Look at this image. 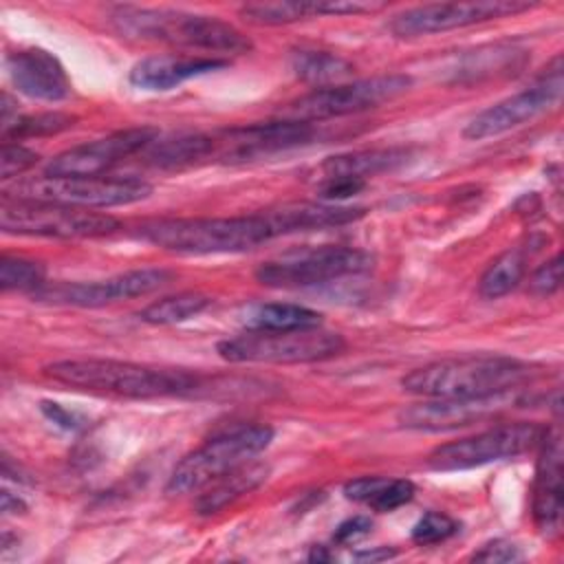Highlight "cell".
Here are the masks:
<instances>
[{
	"label": "cell",
	"instance_id": "obj_1",
	"mask_svg": "<svg viewBox=\"0 0 564 564\" xmlns=\"http://www.w3.org/2000/svg\"><path fill=\"white\" fill-rule=\"evenodd\" d=\"M108 22L121 37L137 42H161L220 55H242L253 48L251 40L234 24L178 9L119 4L108 11Z\"/></svg>",
	"mask_w": 564,
	"mask_h": 564
},
{
	"label": "cell",
	"instance_id": "obj_2",
	"mask_svg": "<svg viewBox=\"0 0 564 564\" xmlns=\"http://www.w3.org/2000/svg\"><path fill=\"white\" fill-rule=\"evenodd\" d=\"M53 381L128 399H156L187 394L198 386L196 375L181 368H156L119 359H59L44 366Z\"/></svg>",
	"mask_w": 564,
	"mask_h": 564
},
{
	"label": "cell",
	"instance_id": "obj_3",
	"mask_svg": "<svg viewBox=\"0 0 564 564\" xmlns=\"http://www.w3.org/2000/svg\"><path fill=\"white\" fill-rule=\"evenodd\" d=\"M535 370L502 355H469L425 364L401 379L403 390L425 399L480 397L524 386Z\"/></svg>",
	"mask_w": 564,
	"mask_h": 564
},
{
	"label": "cell",
	"instance_id": "obj_4",
	"mask_svg": "<svg viewBox=\"0 0 564 564\" xmlns=\"http://www.w3.org/2000/svg\"><path fill=\"white\" fill-rule=\"evenodd\" d=\"M139 238L165 251L209 256L249 251L273 236L258 212L234 218H156L139 227Z\"/></svg>",
	"mask_w": 564,
	"mask_h": 564
},
{
	"label": "cell",
	"instance_id": "obj_5",
	"mask_svg": "<svg viewBox=\"0 0 564 564\" xmlns=\"http://www.w3.org/2000/svg\"><path fill=\"white\" fill-rule=\"evenodd\" d=\"M273 427L264 423L242 425L231 432L209 438L198 449L185 454L170 474L165 491L170 496H185L198 491L225 476L227 471L249 463L273 441Z\"/></svg>",
	"mask_w": 564,
	"mask_h": 564
},
{
	"label": "cell",
	"instance_id": "obj_6",
	"mask_svg": "<svg viewBox=\"0 0 564 564\" xmlns=\"http://www.w3.org/2000/svg\"><path fill=\"white\" fill-rule=\"evenodd\" d=\"M346 341L339 333L315 328L247 330L218 341L216 350L234 364H308L341 355Z\"/></svg>",
	"mask_w": 564,
	"mask_h": 564
},
{
	"label": "cell",
	"instance_id": "obj_7",
	"mask_svg": "<svg viewBox=\"0 0 564 564\" xmlns=\"http://www.w3.org/2000/svg\"><path fill=\"white\" fill-rule=\"evenodd\" d=\"M412 86V77L405 73L375 75L350 84H335L315 88L280 108V119L315 123L324 119L357 115L379 108L386 101L397 99Z\"/></svg>",
	"mask_w": 564,
	"mask_h": 564
},
{
	"label": "cell",
	"instance_id": "obj_8",
	"mask_svg": "<svg viewBox=\"0 0 564 564\" xmlns=\"http://www.w3.org/2000/svg\"><path fill=\"white\" fill-rule=\"evenodd\" d=\"M152 194V185L137 176H40L18 183L9 198L59 203L68 207H119L132 205Z\"/></svg>",
	"mask_w": 564,
	"mask_h": 564
},
{
	"label": "cell",
	"instance_id": "obj_9",
	"mask_svg": "<svg viewBox=\"0 0 564 564\" xmlns=\"http://www.w3.org/2000/svg\"><path fill=\"white\" fill-rule=\"evenodd\" d=\"M0 227L4 234L70 240L108 236L119 227V223L108 214L59 203L4 196L0 207Z\"/></svg>",
	"mask_w": 564,
	"mask_h": 564
},
{
	"label": "cell",
	"instance_id": "obj_10",
	"mask_svg": "<svg viewBox=\"0 0 564 564\" xmlns=\"http://www.w3.org/2000/svg\"><path fill=\"white\" fill-rule=\"evenodd\" d=\"M544 434V427L533 421H513L489 427L474 436H465L434 447L425 463L434 471H463L489 463L516 458L533 449Z\"/></svg>",
	"mask_w": 564,
	"mask_h": 564
},
{
	"label": "cell",
	"instance_id": "obj_11",
	"mask_svg": "<svg viewBox=\"0 0 564 564\" xmlns=\"http://www.w3.org/2000/svg\"><path fill=\"white\" fill-rule=\"evenodd\" d=\"M372 269V256L355 247H319L262 262L256 269V280L273 289H302L326 284L346 275L366 273Z\"/></svg>",
	"mask_w": 564,
	"mask_h": 564
},
{
	"label": "cell",
	"instance_id": "obj_12",
	"mask_svg": "<svg viewBox=\"0 0 564 564\" xmlns=\"http://www.w3.org/2000/svg\"><path fill=\"white\" fill-rule=\"evenodd\" d=\"M529 397L520 388H509L480 397H452V399H425L423 403L408 405L399 412V423L408 430L445 432L467 427L487 419H496L513 408H527Z\"/></svg>",
	"mask_w": 564,
	"mask_h": 564
},
{
	"label": "cell",
	"instance_id": "obj_13",
	"mask_svg": "<svg viewBox=\"0 0 564 564\" xmlns=\"http://www.w3.org/2000/svg\"><path fill=\"white\" fill-rule=\"evenodd\" d=\"M538 7L527 0H469V2H441L421 4L397 13L388 29L394 37H421L443 33L449 29H463L507 15H518Z\"/></svg>",
	"mask_w": 564,
	"mask_h": 564
},
{
	"label": "cell",
	"instance_id": "obj_14",
	"mask_svg": "<svg viewBox=\"0 0 564 564\" xmlns=\"http://www.w3.org/2000/svg\"><path fill=\"white\" fill-rule=\"evenodd\" d=\"M172 278H174V273L163 269V267H143V269H132V271H126V273H117V275L106 278V280L44 284L42 289H37L31 295H33V300L46 302V304L95 308V306L112 304V302H119V300L150 295L156 289L165 286Z\"/></svg>",
	"mask_w": 564,
	"mask_h": 564
},
{
	"label": "cell",
	"instance_id": "obj_15",
	"mask_svg": "<svg viewBox=\"0 0 564 564\" xmlns=\"http://www.w3.org/2000/svg\"><path fill=\"white\" fill-rule=\"evenodd\" d=\"M562 88H564L562 57L557 55L551 62V66L529 88L478 112L465 126L463 137L471 139V141H480V139L513 130V128L535 119L538 115L549 110L553 104H557L562 97Z\"/></svg>",
	"mask_w": 564,
	"mask_h": 564
},
{
	"label": "cell",
	"instance_id": "obj_16",
	"mask_svg": "<svg viewBox=\"0 0 564 564\" xmlns=\"http://www.w3.org/2000/svg\"><path fill=\"white\" fill-rule=\"evenodd\" d=\"M156 137L159 130L152 126L117 130L101 139L59 152L46 163L44 176H101L112 165L145 150Z\"/></svg>",
	"mask_w": 564,
	"mask_h": 564
},
{
	"label": "cell",
	"instance_id": "obj_17",
	"mask_svg": "<svg viewBox=\"0 0 564 564\" xmlns=\"http://www.w3.org/2000/svg\"><path fill=\"white\" fill-rule=\"evenodd\" d=\"M311 139H315L313 123L275 119L267 123L238 126L214 134V154H218L225 163H245L306 145Z\"/></svg>",
	"mask_w": 564,
	"mask_h": 564
},
{
	"label": "cell",
	"instance_id": "obj_18",
	"mask_svg": "<svg viewBox=\"0 0 564 564\" xmlns=\"http://www.w3.org/2000/svg\"><path fill=\"white\" fill-rule=\"evenodd\" d=\"M533 485V520L542 535L555 538L562 524V436L557 427L544 430Z\"/></svg>",
	"mask_w": 564,
	"mask_h": 564
},
{
	"label": "cell",
	"instance_id": "obj_19",
	"mask_svg": "<svg viewBox=\"0 0 564 564\" xmlns=\"http://www.w3.org/2000/svg\"><path fill=\"white\" fill-rule=\"evenodd\" d=\"M7 70L13 86L40 101H62L70 95V82L62 62L46 48H20L9 53Z\"/></svg>",
	"mask_w": 564,
	"mask_h": 564
},
{
	"label": "cell",
	"instance_id": "obj_20",
	"mask_svg": "<svg viewBox=\"0 0 564 564\" xmlns=\"http://www.w3.org/2000/svg\"><path fill=\"white\" fill-rule=\"evenodd\" d=\"M227 59L203 55H150L130 68V84L143 90H172L183 82L225 68Z\"/></svg>",
	"mask_w": 564,
	"mask_h": 564
},
{
	"label": "cell",
	"instance_id": "obj_21",
	"mask_svg": "<svg viewBox=\"0 0 564 564\" xmlns=\"http://www.w3.org/2000/svg\"><path fill=\"white\" fill-rule=\"evenodd\" d=\"M271 229V236H286L295 231L339 227L359 220L364 207H344L333 203H284L271 209L260 212Z\"/></svg>",
	"mask_w": 564,
	"mask_h": 564
},
{
	"label": "cell",
	"instance_id": "obj_22",
	"mask_svg": "<svg viewBox=\"0 0 564 564\" xmlns=\"http://www.w3.org/2000/svg\"><path fill=\"white\" fill-rule=\"evenodd\" d=\"M269 471H271L269 465L260 463V460H249V463L227 471L225 476L209 482L207 489L198 496V500L194 505L196 513L214 516V513L223 511L225 507H229L231 502L242 498L245 494L258 489L269 478Z\"/></svg>",
	"mask_w": 564,
	"mask_h": 564
},
{
	"label": "cell",
	"instance_id": "obj_23",
	"mask_svg": "<svg viewBox=\"0 0 564 564\" xmlns=\"http://www.w3.org/2000/svg\"><path fill=\"white\" fill-rule=\"evenodd\" d=\"M214 154V134L183 132L167 139H154L145 148V163L159 170H181Z\"/></svg>",
	"mask_w": 564,
	"mask_h": 564
},
{
	"label": "cell",
	"instance_id": "obj_24",
	"mask_svg": "<svg viewBox=\"0 0 564 564\" xmlns=\"http://www.w3.org/2000/svg\"><path fill=\"white\" fill-rule=\"evenodd\" d=\"M408 148H381V150H357L346 154L328 156L322 163L324 176H352L368 178L381 172H390L410 159Z\"/></svg>",
	"mask_w": 564,
	"mask_h": 564
},
{
	"label": "cell",
	"instance_id": "obj_25",
	"mask_svg": "<svg viewBox=\"0 0 564 564\" xmlns=\"http://www.w3.org/2000/svg\"><path fill=\"white\" fill-rule=\"evenodd\" d=\"M242 324L247 326V330H297L319 326L322 315L302 304L271 302L249 306L242 317Z\"/></svg>",
	"mask_w": 564,
	"mask_h": 564
},
{
	"label": "cell",
	"instance_id": "obj_26",
	"mask_svg": "<svg viewBox=\"0 0 564 564\" xmlns=\"http://www.w3.org/2000/svg\"><path fill=\"white\" fill-rule=\"evenodd\" d=\"M289 64L300 82L311 84L315 88L341 84V79H346L352 73V64L341 55L315 48L293 51Z\"/></svg>",
	"mask_w": 564,
	"mask_h": 564
},
{
	"label": "cell",
	"instance_id": "obj_27",
	"mask_svg": "<svg viewBox=\"0 0 564 564\" xmlns=\"http://www.w3.org/2000/svg\"><path fill=\"white\" fill-rule=\"evenodd\" d=\"M531 249H527L524 245L520 247H511L507 251H502L480 275L478 282V293L485 300H498L502 295H507L509 291H513L529 267V258H531Z\"/></svg>",
	"mask_w": 564,
	"mask_h": 564
},
{
	"label": "cell",
	"instance_id": "obj_28",
	"mask_svg": "<svg viewBox=\"0 0 564 564\" xmlns=\"http://www.w3.org/2000/svg\"><path fill=\"white\" fill-rule=\"evenodd\" d=\"M315 15H322V0H273L240 7V18L260 26L291 24Z\"/></svg>",
	"mask_w": 564,
	"mask_h": 564
},
{
	"label": "cell",
	"instance_id": "obj_29",
	"mask_svg": "<svg viewBox=\"0 0 564 564\" xmlns=\"http://www.w3.org/2000/svg\"><path fill=\"white\" fill-rule=\"evenodd\" d=\"M212 304V297L203 295V293H194V291H185V293H176V295H167L161 297L152 304H148L139 317L148 324H156V326H167V324H178L185 319L196 317L198 313H203L207 306Z\"/></svg>",
	"mask_w": 564,
	"mask_h": 564
},
{
	"label": "cell",
	"instance_id": "obj_30",
	"mask_svg": "<svg viewBox=\"0 0 564 564\" xmlns=\"http://www.w3.org/2000/svg\"><path fill=\"white\" fill-rule=\"evenodd\" d=\"M77 117L66 112H37V115H18L9 126L2 128L4 141H20L31 137H48L68 130Z\"/></svg>",
	"mask_w": 564,
	"mask_h": 564
},
{
	"label": "cell",
	"instance_id": "obj_31",
	"mask_svg": "<svg viewBox=\"0 0 564 564\" xmlns=\"http://www.w3.org/2000/svg\"><path fill=\"white\" fill-rule=\"evenodd\" d=\"M46 269L42 262L18 258V256H2L0 260V286L2 291H26L35 293L46 282Z\"/></svg>",
	"mask_w": 564,
	"mask_h": 564
},
{
	"label": "cell",
	"instance_id": "obj_32",
	"mask_svg": "<svg viewBox=\"0 0 564 564\" xmlns=\"http://www.w3.org/2000/svg\"><path fill=\"white\" fill-rule=\"evenodd\" d=\"M458 533V522L443 511H427L412 527V542L419 546H432L449 540Z\"/></svg>",
	"mask_w": 564,
	"mask_h": 564
},
{
	"label": "cell",
	"instance_id": "obj_33",
	"mask_svg": "<svg viewBox=\"0 0 564 564\" xmlns=\"http://www.w3.org/2000/svg\"><path fill=\"white\" fill-rule=\"evenodd\" d=\"M414 494H416V487H414L412 480H408V478H386V482L375 494V498L368 502V507L372 511L388 513V511H394V509L408 505L414 498Z\"/></svg>",
	"mask_w": 564,
	"mask_h": 564
},
{
	"label": "cell",
	"instance_id": "obj_34",
	"mask_svg": "<svg viewBox=\"0 0 564 564\" xmlns=\"http://www.w3.org/2000/svg\"><path fill=\"white\" fill-rule=\"evenodd\" d=\"M35 163H37V154L31 148H26V145H22L18 141H13V143L4 141L2 143V167H0V174H2L4 181L22 174L24 170H29Z\"/></svg>",
	"mask_w": 564,
	"mask_h": 564
},
{
	"label": "cell",
	"instance_id": "obj_35",
	"mask_svg": "<svg viewBox=\"0 0 564 564\" xmlns=\"http://www.w3.org/2000/svg\"><path fill=\"white\" fill-rule=\"evenodd\" d=\"M562 284V256L555 253L542 267H538L529 280V289L535 295H553Z\"/></svg>",
	"mask_w": 564,
	"mask_h": 564
},
{
	"label": "cell",
	"instance_id": "obj_36",
	"mask_svg": "<svg viewBox=\"0 0 564 564\" xmlns=\"http://www.w3.org/2000/svg\"><path fill=\"white\" fill-rule=\"evenodd\" d=\"M366 187L364 178H352V176H326L324 183L319 185V196L324 200H341L348 196L359 194Z\"/></svg>",
	"mask_w": 564,
	"mask_h": 564
},
{
	"label": "cell",
	"instance_id": "obj_37",
	"mask_svg": "<svg viewBox=\"0 0 564 564\" xmlns=\"http://www.w3.org/2000/svg\"><path fill=\"white\" fill-rule=\"evenodd\" d=\"M520 557H522L520 546L513 544V542H509V540H502V538L482 544V546L471 555L474 562H494V564H496V562H516V560H520Z\"/></svg>",
	"mask_w": 564,
	"mask_h": 564
},
{
	"label": "cell",
	"instance_id": "obj_38",
	"mask_svg": "<svg viewBox=\"0 0 564 564\" xmlns=\"http://www.w3.org/2000/svg\"><path fill=\"white\" fill-rule=\"evenodd\" d=\"M40 410L42 414L53 421L57 427L62 430H70V432H77L86 425V419L79 414V412H73V410H66L64 405L55 403V401H40Z\"/></svg>",
	"mask_w": 564,
	"mask_h": 564
},
{
	"label": "cell",
	"instance_id": "obj_39",
	"mask_svg": "<svg viewBox=\"0 0 564 564\" xmlns=\"http://www.w3.org/2000/svg\"><path fill=\"white\" fill-rule=\"evenodd\" d=\"M370 529H372V520H370L368 516H352V518L344 520V522L335 529L333 540H335L337 544H352V542L366 538V535L370 533Z\"/></svg>",
	"mask_w": 564,
	"mask_h": 564
},
{
	"label": "cell",
	"instance_id": "obj_40",
	"mask_svg": "<svg viewBox=\"0 0 564 564\" xmlns=\"http://www.w3.org/2000/svg\"><path fill=\"white\" fill-rule=\"evenodd\" d=\"M397 551L388 549V546H375V549H368V551H357L352 557L359 560V562H381V560H388V557H394Z\"/></svg>",
	"mask_w": 564,
	"mask_h": 564
},
{
	"label": "cell",
	"instance_id": "obj_41",
	"mask_svg": "<svg viewBox=\"0 0 564 564\" xmlns=\"http://www.w3.org/2000/svg\"><path fill=\"white\" fill-rule=\"evenodd\" d=\"M24 511H26V502L4 489L2 491V513L11 516V513H24Z\"/></svg>",
	"mask_w": 564,
	"mask_h": 564
},
{
	"label": "cell",
	"instance_id": "obj_42",
	"mask_svg": "<svg viewBox=\"0 0 564 564\" xmlns=\"http://www.w3.org/2000/svg\"><path fill=\"white\" fill-rule=\"evenodd\" d=\"M308 560L311 562H328L330 553L326 551V546H313V551L308 553Z\"/></svg>",
	"mask_w": 564,
	"mask_h": 564
}]
</instances>
